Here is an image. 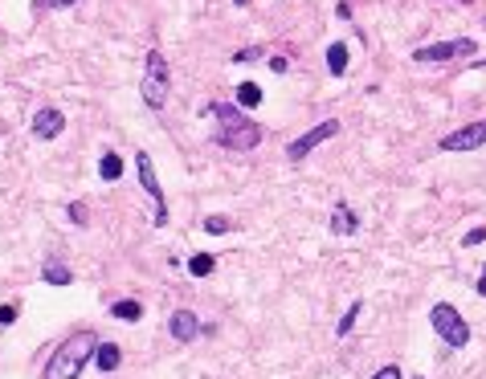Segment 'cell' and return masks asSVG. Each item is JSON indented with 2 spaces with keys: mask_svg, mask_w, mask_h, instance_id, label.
Instances as JSON below:
<instances>
[{
  "mask_svg": "<svg viewBox=\"0 0 486 379\" xmlns=\"http://www.w3.org/2000/svg\"><path fill=\"white\" fill-rule=\"evenodd\" d=\"M486 143V119L483 123H470V126H462V130H454V135H445L442 143V151H478Z\"/></svg>",
  "mask_w": 486,
  "mask_h": 379,
  "instance_id": "ba28073f",
  "label": "cell"
},
{
  "mask_svg": "<svg viewBox=\"0 0 486 379\" xmlns=\"http://www.w3.org/2000/svg\"><path fill=\"white\" fill-rule=\"evenodd\" d=\"M135 168H139V184H143V192H147V196H151V204H156V229H164V224H168V196H164V184H160V175H156L151 155H147V151H139V155H135Z\"/></svg>",
  "mask_w": 486,
  "mask_h": 379,
  "instance_id": "5b68a950",
  "label": "cell"
},
{
  "mask_svg": "<svg viewBox=\"0 0 486 379\" xmlns=\"http://www.w3.org/2000/svg\"><path fill=\"white\" fill-rule=\"evenodd\" d=\"M478 294L486 298V269H483V278H478Z\"/></svg>",
  "mask_w": 486,
  "mask_h": 379,
  "instance_id": "83f0119b",
  "label": "cell"
},
{
  "mask_svg": "<svg viewBox=\"0 0 486 379\" xmlns=\"http://www.w3.org/2000/svg\"><path fill=\"white\" fill-rule=\"evenodd\" d=\"M168 335L176 338V342H196V338L205 335V322H200L192 310H172V318H168Z\"/></svg>",
  "mask_w": 486,
  "mask_h": 379,
  "instance_id": "9c48e42d",
  "label": "cell"
},
{
  "mask_svg": "<svg viewBox=\"0 0 486 379\" xmlns=\"http://www.w3.org/2000/svg\"><path fill=\"white\" fill-rule=\"evenodd\" d=\"M478 241H486V229H474V233L462 237V245H478Z\"/></svg>",
  "mask_w": 486,
  "mask_h": 379,
  "instance_id": "d4e9b609",
  "label": "cell"
},
{
  "mask_svg": "<svg viewBox=\"0 0 486 379\" xmlns=\"http://www.w3.org/2000/svg\"><path fill=\"white\" fill-rule=\"evenodd\" d=\"M98 175H102V179H106V184H115V179H119V175H123V159H119V155H115V151H106V155H102V159H98Z\"/></svg>",
  "mask_w": 486,
  "mask_h": 379,
  "instance_id": "ac0fdd59",
  "label": "cell"
},
{
  "mask_svg": "<svg viewBox=\"0 0 486 379\" xmlns=\"http://www.w3.org/2000/svg\"><path fill=\"white\" fill-rule=\"evenodd\" d=\"M17 314H21V306H17V302H0V327H12V322H17Z\"/></svg>",
  "mask_w": 486,
  "mask_h": 379,
  "instance_id": "7402d4cb",
  "label": "cell"
},
{
  "mask_svg": "<svg viewBox=\"0 0 486 379\" xmlns=\"http://www.w3.org/2000/svg\"><path fill=\"white\" fill-rule=\"evenodd\" d=\"M209 237H229L233 233V220L229 216H221V212H213V216H205V224H200Z\"/></svg>",
  "mask_w": 486,
  "mask_h": 379,
  "instance_id": "d6986e66",
  "label": "cell"
},
{
  "mask_svg": "<svg viewBox=\"0 0 486 379\" xmlns=\"http://www.w3.org/2000/svg\"><path fill=\"white\" fill-rule=\"evenodd\" d=\"M49 8H70V4H78V0H45Z\"/></svg>",
  "mask_w": 486,
  "mask_h": 379,
  "instance_id": "4316f807",
  "label": "cell"
},
{
  "mask_svg": "<svg viewBox=\"0 0 486 379\" xmlns=\"http://www.w3.org/2000/svg\"><path fill=\"white\" fill-rule=\"evenodd\" d=\"M413 379H421V376H413Z\"/></svg>",
  "mask_w": 486,
  "mask_h": 379,
  "instance_id": "f546056e",
  "label": "cell"
},
{
  "mask_svg": "<svg viewBox=\"0 0 486 379\" xmlns=\"http://www.w3.org/2000/svg\"><path fill=\"white\" fill-rule=\"evenodd\" d=\"M217 269V257L213 253H196V257H188V273L192 278H209Z\"/></svg>",
  "mask_w": 486,
  "mask_h": 379,
  "instance_id": "e0dca14e",
  "label": "cell"
},
{
  "mask_svg": "<svg viewBox=\"0 0 486 379\" xmlns=\"http://www.w3.org/2000/svg\"><path fill=\"white\" fill-rule=\"evenodd\" d=\"M119 363H123V351H119L115 342H98V351H94V367H98V371H119Z\"/></svg>",
  "mask_w": 486,
  "mask_h": 379,
  "instance_id": "7c38bea8",
  "label": "cell"
},
{
  "mask_svg": "<svg viewBox=\"0 0 486 379\" xmlns=\"http://www.w3.org/2000/svg\"><path fill=\"white\" fill-rule=\"evenodd\" d=\"M168 94H172V66L160 49H147V57H143V102L151 110H164Z\"/></svg>",
  "mask_w": 486,
  "mask_h": 379,
  "instance_id": "3957f363",
  "label": "cell"
},
{
  "mask_svg": "<svg viewBox=\"0 0 486 379\" xmlns=\"http://www.w3.org/2000/svg\"><path fill=\"white\" fill-rule=\"evenodd\" d=\"M364 314V298H355L352 306L344 310V318H339V327H335V338H348L352 335V327H355V318Z\"/></svg>",
  "mask_w": 486,
  "mask_h": 379,
  "instance_id": "2e32d148",
  "label": "cell"
},
{
  "mask_svg": "<svg viewBox=\"0 0 486 379\" xmlns=\"http://www.w3.org/2000/svg\"><path fill=\"white\" fill-rule=\"evenodd\" d=\"M41 282H45V286H70V282H74V273H70V265H66V261L45 257V261H41Z\"/></svg>",
  "mask_w": 486,
  "mask_h": 379,
  "instance_id": "8fae6325",
  "label": "cell"
},
{
  "mask_svg": "<svg viewBox=\"0 0 486 379\" xmlns=\"http://www.w3.org/2000/svg\"><path fill=\"white\" fill-rule=\"evenodd\" d=\"M429 322H433V331H438V338H442L445 347H466L470 342V322L449 306V302H438L433 310H429Z\"/></svg>",
  "mask_w": 486,
  "mask_h": 379,
  "instance_id": "277c9868",
  "label": "cell"
},
{
  "mask_svg": "<svg viewBox=\"0 0 486 379\" xmlns=\"http://www.w3.org/2000/svg\"><path fill=\"white\" fill-rule=\"evenodd\" d=\"M474 53V41L470 37H458V41H438V45H421L413 53V61H449V57H470Z\"/></svg>",
  "mask_w": 486,
  "mask_h": 379,
  "instance_id": "52a82bcc",
  "label": "cell"
},
{
  "mask_svg": "<svg viewBox=\"0 0 486 379\" xmlns=\"http://www.w3.org/2000/svg\"><path fill=\"white\" fill-rule=\"evenodd\" d=\"M270 70H274V74H286V70H290V61H286V57H270Z\"/></svg>",
  "mask_w": 486,
  "mask_h": 379,
  "instance_id": "484cf974",
  "label": "cell"
},
{
  "mask_svg": "<svg viewBox=\"0 0 486 379\" xmlns=\"http://www.w3.org/2000/svg\"><path fill=\"white\" fill-rule=\"evenodd\" d=\"M258 102H262V86H258V82H241V86H237V106H245V110H250V106H258Z\"/></svg>",
  "mask_w": 486,
  "mask_h": 379,
  "instance_id": "ffe728a7",
  "label": "cell"
},
{
  "mask_svg": "<svg viewBox=\"0 0 486 379\" xmlns=\"http://www.w3.org/2000/svg\"><path fill=\"white\" fill-rule=\"evenodd\" d=\"M66 216H70V220H74L78 229H86V224H90V208H86V204H82V200H74V204H66Z\"/></svg>",
  "mask_w": 486,
  "mask_h": 379,
  "instance_id": "44dd1931",
  "label": "cell"
},
{
  "mask_svg": "<svg viewBox=\"0 0 486 379\" xmlns=\"http://www.w3.org/2000/svg\"><path fill=\"white\" fill-rule=\"evenodd\" d=\"M355 229H359L355 212L348 208V204H335V212H331V233H339V237H352Z\"/></svg>",
  "mask_w": 486,
  "mask_h": 379,
  "instance_id": "4fadbf2b",
  "label": "cell"
},
{
  "mask_svg": "<svg viewBox=\"0 0 486 379\" xmlns=\"http://www.w3.org/2000/svg\"><path fill=\"white\" fill-rule=\"evenodd\" d=\"M209 119H217V130H213V143L225 147V151H254L262 143V126L245 115V106L237 102H209L205 106Z\"/></svg>",
  "mask_w": 486,
  "mask_h": 379,
  "instance_id": "6da1fadb",
  "label": "cell"
},
{
  "mask_svg": "<svg viewBox=\"0 0 486 379\" xmlns=\"http://www.w3.org/2000/svg\"><path fill=\"white\" fill-rule=\"evenodd\" d=\"M339 130H344V126H339V119H323V123L315 126V130H307V135H299V139H295V143L286 147V159H295V164H299V159H307V155L315 151V147H319V143L335 139Z\"/></svg>",
  "mask_w": 486,
  "mask_h": 379,
  "instance_id": "8992f818",
  "label": "cell"
},
{
  "mask_svg": "<svg viewBox=\"0 0 486 379\" xmlns=\"http://www.w3.org/2000/svg\"><path fill=\"white\" fill-rule=\"evenodd\" d=\"M478 66H486V61H478Z\"/></svg>",
  "mask_w": 486,
  "mask_h": 379,
  "instance_id": "f1b7e54d",
  "label": "cell"
},
{
  "mask_svg": "<svg viewBox=\"0 0 486 379\" xmlns=\"http://www.w3.org/2000/svg\"><path fill=\"white\" fill-rule=\"evenodd\" d=\"M258 57H262V45H250V49L233 53V61H237V66H245V61H258Z\"/></svg>",
  "mask_w": 486,
  "mask_h": 379,
  "instance_id": "603a6c76",
  "label": "cell"
},
{
  "mask_svg": "<svg viewBox=\"0 0 486 379\" xmlns=\"http://www.w3.org/2000/svg\"><path fill=\"white\" fill-rule=\"evenodd\" d=\"M372 379H404V376H400V367H397V363H389V367H380V371H376Z\"/></svg>",
  "mask_w": 486,
  "mask_h": 379,
  "instance_id": "cb8c5ba5",
  "label": "cell"
},
{
  "mask_svg": "<svg viewBox=\"0 0 486 379\" xmlns=\"http://www.w3.org/2000/svg\"><path fill=\"white\" fill-rule=\"evenodd\" d=\"M62 130H66V115H62L57 106H41V110L33 115V135H37V139L49 143V139H57Z\"/></svg>",
  "mask_w": 486,
  "mask_h": 379,
  "instance_id": "30bf717a",
  "label": "cell"
},
{
  "mask_svg": "<svg viewBox=\"0 0 486 379\" xmlns=\"http://www.w3.org/2000/svg\"><path fill=\"white\" fill-rule=\"evenodd\" d=\"M327 70L335 74V78H344L348 74V45H327Z\"/></svg>",
  "mask_w": 486,
  "mask_h": 379,
  "instance_id": "9a60e30c",
  "label": "cell"
},
{
  "mask_svg": "<svg viewBox=\"0 0 486 379\" xmlns=\"http://www.w3.org/2000/svg\"><path fill=\"white\" fill-rule=\"evenodd\" d=\"M111 314H115V318H123V322H139V318H143V302H135V298L111 302Z\"/></svg>",
  "mask_w": 486,
  "mask_h": 379,
  "instance_id": "5bb4252c",
  "label": "cell"
},
{
  "mask_svg": "<svg viewBox=\"0 0 486 379\" xmlns=\"http://www.w3.org/2000/svg\"><path fill=\"white\" fill-rule=\"evenodd\" d=\"M94 351H98V335H94V331H74V335L45 359L41 379H78L82 367L94 359Z\"/></svg>",
  "mask_w": 486,
  "mask_h": 379,
  "instance_id": "7a4b0ae2",
  "label": "cell"
}]
</instances>
